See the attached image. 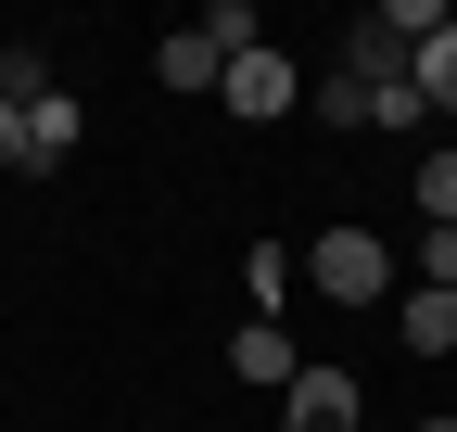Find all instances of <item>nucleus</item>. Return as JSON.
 I'll return each mask as SVG.
<instances>
[{
	"label": "nucleus",
	"mask_w": 457,
	"mask_h": 432,
	"mask_svg": "<svg viewBox=\"0 0 457 432\" xmlns=\"http://www.w3.org/2000/svg\"><path fill=\"white\" fill-rule=\"evenodd\" d=\"M279 420H293V432H356L369 407H356V382H343V369H305V382L279 395Z\"/></svg>",
	"instance_id": "nucleus-3"
},
{
	"label": "nucleus",
	"mask_w": 457,
	"mask_h": 432,
	"mask_svg": "<svg viewBox=\"0 0 457 432\" xmlns=\"http://www.w3.org/2000/svg\"><path fill=\"white\" fill-rule=\"evenodd\" d=\"M153 77H165V89H216V77H228V51L204 38V13H191L179 38H153Z\"/></svg>",
	"instance_id": "nucleus-6"
},
{
	"label": "nucleus",
	"mask_w": 457,
	"mask_h": 432,
	"mask_svg": "<svg viewBox=\"0 0 457 432\" xmlns=\"http://www.w3.org/2000/svg\"><path fill=\"white\" fill-rule=\"evenodd\" d=\"M305 102H318V128H369V89H356V77H343V64H330V77H318Z\"/></svg>",
	"instance_id": "nucleus-10"
},
{
	"label": "nucleus",
	"mask_w": 457,
	"mask_h": 432,
	"mask_svg": "<svg viewBox=\"0 0 457 432\" xmlns=\"http://www.w3.org/2000/svg\"><path fill=\"white\" fill-rule=\"evenodd\" d=\"M0 166H26V115H13V102H0Z\"/></svg>",
	"instance_id": "nucleus-13"
},
{
	"label": "nucleus",
	"mask_w": 457,
	"mask_h": 432,
	"mask_svg": "<svg viewBox=\"0 0 457 432\" xmlns=\"http://www.w3.org/2000/svg\"><path fill=\"white\" fill-rule=\"evenodd\" d=\"M305 280H318L330 305H381V293H394V242H369V229H330V242L305 254Z\"/></svg>",
	"instance_id": "nucleus-1"
},
{
	"label": "nucleus",
	"mask_w": 457,
	"mask_h": 432,
	"mask_svg": "<svg viewBox=\"0 0 457 432\" xmlns=\"http://www.w3.org/2000/svg\"><path fill=\"white\" fill-rule=\"evenodd\" d=\"M420 280H432V293H457V229H432V216H420Z\"/></svg>",
	"instance_id": "nucleus-12"
},
{
	"label": "nucleus",
	"mask_w": 457,
	"mask_h": 432,
	"mask_svg": "<svg viewBox=\"0 0 457 432\" xmlns=\"http://www.w3.org/2000/svg\"><path fill=\"white\" fill-rule=\"evenodd\" d=\"M77 140H89V102H77V89H51L38 115H26V179H51V166H64Z\"/></svg>",
	"instance_id": "nucleus-5"
},
{
	"label": "nucleus",
	"mask_w": 457,
	"mask_h": 432,
	"mask_svg": "<svg viewBox=\"0 0 457 432\" xmlns=\"http://www.w3.org/2000/svg\"><path fill=\"white\" fill-rule=\"evenodd\" d=\"M394 318H407V344H420V356H445V344H457V293H432V280L394 305Z\"/></svg>",
	"instance_id": "nucleus-7"
},
{
	"label": "nucleus",
	"mask_w": 457,
	"mask_h": 432,
	"mask_svg": "<svg viewBox=\"0 0 457 432\" xmlns=\"http://www.w3.org/2000/svg\"><path fill=\"white\" fill-rule=\"evenodd\" d=\"M369 128H432V102H420V77H394V89H369Z\"/></svg>",
	"instance_id": "nucleus-11"
},
{
	"label": "nucleus",
	"mask_w": 457,
	"mask_h": 432,
	"mask_svg": "<svg viewBox=\"0 0 457 432\" xmlns=\"http://www.w3.org/2000/svg\"><path fill=\"white\" fill-rule=\"evenodd\" d=\"M216 89H228V115H254V128H267V115H293V102H305V64H293L279 38H254V51H228V77H216Z\"/></svg>",
	"instance_id": "nucleus-2"
},
{
	"label": "nucleus",
	"mask_w": 457,
	"mask_h": 432,
	"mask_svg": "<svg viewBox=\"0 0 457 432\" xmlns=\"http://www.w3.org/2000/svg\"><path fill=\"white\" fill-rule=\"evenodd\" d=\"M420 432H457V420H420Z\"/></svg>",
	"instance_id": "nucleus-14"
},
{
	"label": "nucleus",
	"mask_w": 457,
	"mask_h": 432,
	"mask_svg": "<svg viewBox=\"0 0 457 432\" xmlns=\"http://www.w3.org/2000/svg\"><path fill=\"white\" fill-rule=\"evenodd\" d=\"M420 216H432V229H457V140L420 153Z\"/></svg>",
	"instance_id": "nucleus-9"
},
{
	"label": "nucleus",
	"mask_w": 457,
	"mask_h": 432,
	"mask_svg": "<svg viewBox=\"0 0 457 432\" xmlns=\"http://www.w3.org/2000/svg\"><path fill=\"white\" fill-rule=\"evenodd\" d=\"M228 369H242V382H267V395H293V382H305V344L279 331V318H254V331L228 344Z\"/></svg>",
	"instance_id": "nucleus-4"
},
{
	"label": "nucleus",
	"mask_w": 457,
	"mask_h": 432,
	"mask_svg": "<svg viewBox=\"0 0 457 432\" xmlns=\"http://www.w3.org/2000/svg\"><path fill=\"white\" fill-rule=\"evenodd\" d=\"M407 77H420V102H432V115H457V13H445V38L420 51V64H407Z\"/></svg>",
	"instance_id": "nucleus-8"
}]
</instances>
